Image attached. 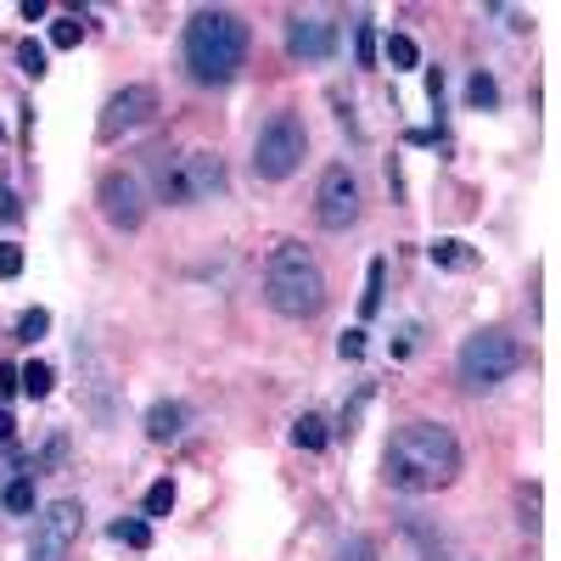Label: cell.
I'll list each match as a JSON object with an SVG mask.
<instances>
[{
	"mask_svg": "<svg viewBox=\"0 0 561 561\" xmlns=\"http://www.w3.org/2000/svg\"><path fill=\"white\" fill-rule=\"evenodd\" d=\"M460 438L444 421H410L382 449V478L399 494H438L460 478Z\"/></svg>",
	"mask_w": 561,
	"mask_h": 561,
	"instance_id": "1",
	"label": "cell"
},
{
	"mask_svg": "<svg viewBox=\"0 0 561 561\" xmlns=\"http://www.w3.org/2000/svg\"><path fill=\"white\" fill-rule=\"evenodd\" d=\"M180 62L197 84H230L248 62V23L225 7L192 12V23L180 34Z\"/></svg>",
	"mask_w": 561,
	"mask_h": 561,
	"instance_id": "2",
	"label": "cell"
},
{
	"mask_svg": "<svg viewBox=\"0 0 561 561\" xmlns=\"http://www.w3.org/2000/svg\"><path fill=\"white\" fill-rule=\"evenodd\" d=\"M264 304L280 320H314L325 309V270L304 242H275L264 259Z\"/></svg>",
	"mask_w": 561,
	"mask_h": 561,
	"instance_id": "3",
	"label": "cell"
},
{
	"mask_svg": "<svg viewBox=\"0 0 561 561\" xmlns=\"http://www.w3.org/2000/svg\"><path fill=\"white\" fill-rule=\"evenodd\" d=\"M523 343L511 337V332H500V325H483V332H472L460 343V354H455V377H460V388H472V393H489V388H500V382H511L523 370Z\"/></svg>",
	"mask_w": 561,
	"mask_h": 561,
	"instance_id": "4",
	"label": "cell"
},
{
	"mask_svg": "<svg viewBox=\"0 0 561 561\" xmlns=\"http://www.w3.org/2000/svg\"><path fill=\"white\" fill-rule=\"evenodd\" d=\"M219 192H225V163H219V152L192 147V152L158 158V197H163L169 208H197V203H214Z\"/></svg>",
	"mask_w": 561,
	"mask_h": 561,
	"instance_id": "5",
	"label": "cell"
},
{
	"mask_svg": "<svg viewBox=\"0 0 561 561\" xmlns=\"http://www.w3.org/2000/svg\"><path fill=\"white\" fill-rule=\"evenodd\" d=\"M304 152H309L304 118H298V113H275V118L259 129V140H253V174H259V180H293L298 163H304Z\"/></svg>",
	"mask_w": 561,
	"mask_h": 561,
	"instance_id": "6",
	"label": "cell"
},
{
	"mask_svg": "<svg viewBox=\"0 0 561 561\" xmlns=\"http://www.w3.org/2000/svg\"><path fill=\"white\" fill-rule=\"evenodd\" d=\"M79 528H84V505H79V500H51V505L34 517L28 561H68V550L79 545Z\"/></svg>",
	"mask_w": 561,
	"mask_h": 561,
	"instance_id": "7",
	"label": "cell"
},
{
	"mask_svg": "<svg viewBox=\"0 0 561 561\" xmlns=\"http://www.w3.org/2000/svg\"><path fill=\"white\" fill-rule=\"evenodd\" d=\"M314 219L320 230H348L359 219V180L348 174V163H332L314 185Z\"/></svg>",
	"mask_w": 561,
	"mask_h": 561,
	"instance_id": "8",
	"label": "cell"
},
{
	"mask_svg": "<svg viewBox=\"0 0 561 561\" xmlns=\"http://www.w3.org/2000/svg\"><path fill=\"white\" fill-rule=\"evenodd\" d=\"M152 113H158V90H152V84H124L118 96H107V107H102V118H96V135H102V140H118V135L140 129Z\"/></svg>",
	"mask_w": 561,
	"mask_h": 561,
	"instance_id": "9",
	"label": "cell"
},
{
	"mask_svg": "<svg viewBox=\"0 0 561 561\" xmlns=\"http://www.w3.org/2000/svg\"><path fill=\"white\" fill-rule=\"evenodd\" d=\"M96 203H102V219H107L113 230H140V219H147V197H140V180L124 174V169L102 174Z\"/></svg>",
	"mask_w": 561,
	"mask_h": 561,
	"instance_id": "10",
	"label": "cell"
},
{
	"mask_svg": "<svg viewBox=\"0 0 561 561\" xmlns=\"http://www.w3.org/2000/svg\"><path fill=\"white\" fill-rule=\"evenodd\" d=\"M287 51L298 62H325L337 51V23H325L320 12H293L287 18Z\"/></svg>",
	"mask_w": 561,
	"mask_h": 561,
	"instance_id": "11",
	"label": "cell"
},
{
	"mask_svg": "<svg viewBox=\"0 0 561 561\" xmlns=\"http://www.w3.org/2000/svg\"><path fill=\"white\" fill-rule=\"evenodd\" d=\"M185 433V404L180 399H158L152 410H147V438L152 444H174Z\"/></svg>",
	"mask_w": 561,
	"mask_h": 561,
	"instance_id": "12",
	"label": "cell"
},
{
	"mask_svg": "<svg viewBox=\"0 0 561 561\" xmlns=\"http://www.w3.org/2000/svg\"><path fill=\"white\" fill-rule=\"evenodd\" d=\"M18 388H23L28 399H51V388H57V370L45 365V359H28V365L18 370Z\"/></svg>",
	"mask_w": 561,
	"mask_h": 561,
	"instance_id": "13",
	"label": "cell"
},
{
	"mask_svg": "<svg viewBox=\"0 0 561 561\" xmlns=\"http://www.w3.org/2000/svg\"><path fill=\"white\" fill-rule=\"evenodd\" d=\"M0 505H7L12 517H28L34 511V472H18L7 489H0Z\"/></svg>",
	"mask_w": 561,
	"mask_h": 561,
	"instance_id": "14",
	"label": "cell"
},
{
	"mask_svg": "<svg viewBox=\"0 0 561 561\" xmlns=\"http://www.w3.org/2000/svg\"><path fill=\"white\" fill-rule=\"evenodd\" d=\"M382 280H388V259H370V275H365V298H359V314H365V320L382 309Z\"/></svg>",
	"mask_w": 561,
	"mask_h": 561,
	"instance_id": "15",
	"label": "cell"
},
{
	"mask_svg": "<svg viewBox=\"0 0 561 561\" xmlns=\"http://www.w3.org/2000/svg\"><path fill=\"white\" fill-rule=\"evenodd\" d=\"M388 62H393V73H404V68H421V45L410 39V34H388Z\"/></svg>",
	"mask_w": 561,
	"mask_h": 561,
	"instance_id": "16",
	"label": "cell"
},
{
	"mask_svg": "<svg viewBox=\"0 0 561 561\" xmlns=\"http://www.w3.org/2000/svg\"><path fill=\"white\" fill-rule=\"evenodd\" d=\"M325 438H332V433H325L320 415H298V421H293V444H298V449L314 455V449H325Z\"/></svg>",
	"mask_w": 561,
	"mask_h": 561,
	"instance_id": "17",
	"label": "cell"
},
{
	"mask_svg": "<svg viewBox=\"0 0 561 561\" xmlns=\"http://www.w3.org/2000/svg\"><path fill=\"white\" fill-rule=\"evenodd\" d=\"M118 545H129V550H147L152 545V528H147V517H124V523H113L107 528Z\"/></svg>",
	"mask_w": 561,
	"mask_h": 561,
	"instance_id": "18",
	"label": "cell"
},
{
	"mask_svg": "<svg viewBox=\"0 0 561 561\" xmlns=\"http://www.w3.org/2000/svg\"><path fill=\"white\" fill-rule=\"evenodd\" d=\"M140 511H147V517H169V511H174V483L158 478V483L147 489V505H140Z\"/></svg>",
	"mask_w": 561,
	"mask_h": 561,
	"instance_id": "19",
	"label": "cell"
},
{
	"mask_svg": "<svg viewBox=\"0 0 561 561\" xmlns=\"http://www.w3.org/2000/svg\"><path fill=\"white\" fill-rule=\"evenodd\" d=\"M466 102H472V107H494V102H500V84H494L489 73H472V84H466Z\"/></svg>",
	"mask_w": 561,
	"mask_h": 561,
	"instance_id": "20",
	"label": "cell"
},
{
	"mask_svg": "<svg viewBox=\"0 0 561 561\" xmlns=\"http://www.w3.org/2000/svg\"><path fill=\"white\" fill-rule=\"evenodd\" d=\"M427 253H433V264H472V253H466V242H455V237L433 242Z\"/></svg>",
	"mask_w": 561,
	"mask_h": 561,
	"instance_id": "21",
	"label": "cell"
},
{
	"mask_svg": "<svg viewBox=\"0 0 561 561\" xmlns=\"http://www.w3.org/2000/svg\"><path fill=\"white\" fill-rule=\"evenodd\" d=\"M18 62H23L28 79H39V73H45V45H39V39H23V45H18Z\"/></svg>",
	"mask_w": 561,
	"mask_h": 561,
	"instance_id": "22",
	"label": "cell"
},
{
	"mask_svg": "<svg viewBox=\"0 0 561 561\" xmlns=\"http://www.w3.org/2000/svg\"><path fill=\"white\" fill-rule=\"evenodd\" d=\"M45 332H51V314H45V309H28V314L18 320V337H23V343H34V337H45Z\"/></svg>",
	"mask_w": 561,
	"mask_h": 561,
	"instance_id": "23",
	"label": "cell"
},
{
	"mask_svg": "<svg viewBox=\"0 0 561 561\" xmlns=\"http://www.w3.org/2000/svg\"><path fill=\"white\" fill-rule=\"evenodd\" d=\"M337 561H377V539H370V534H354V539L337 550Z\"/></svg>",
	"mask_w": 561,
	"mask_h": 561,
	"instance_id": "24",
	"label": "cell"
},
{
	"mask_svg": "<svg viewBox=\"0 0 561 561\" xmlns=\"http://www.w3.org/2000/svg\"><path fill=\"white\" fill-rule=\"evenodd\" d=\"M18 275H23V248L0 242V280H18Z\"/></svg>",
	"mask_w": 561,
	"mask_h": 561,
	"instance_id": "25",
	"label": "cell"
},
{
	"mask_svg": "<svg viewBox=\"0 0 561 561\" xmlns=\"http://www.w3.org/2000/svg\"><path fill=\"white\" fill-rule=\"evenodd\" d=\"M79 34H84V28H79V18H62V23L51 28V45H57V51H73Z\"/></svg>",
	"mask_w": 561,
	"mask_h": 561,
	"instance_id": "26",
	"label": "cell"
},
{
	"mask_svg": "<svg viewBox=\"0 0 561 561\" xmlns=\"http://www.w3.org/2000/svg\"><path fill=\"white\" fill-rule=\"evenodd\" d=\"M354 45H359V62L370 68V62H377V28H370V23H359V34H354Z\"/></svg>",
	"mask_w": 561,
	"mask_h": 561,
	"instance_id": "27",
	"label": "cell"
},
{
	"mask_svg": "<svg viewBox=\"0 0 561 561\" xmlns=\"http://www.w3.org/2000/svg\"><path fill=\"white\" fill-rule=\"evenodd\" d=\"M23 219V203L12 197V185H0V225H18Z\"/></svg>",
	"mask_w": 561,
	"mask_h": 561,
	"instance_id": "28",
	"label": "cell"
},
{
	"mask_svg": "<svg viewBox=\"0 0 561 561\" xmlns=\"http://www.w3.org/2000/svg\"><path fill=\"white\" fill-rule=\"evenodd\" d=\"M337 354H343V359H359V354H365V332H359V325H354V332H343Z\"/></svg>",
	"mask_w": 561,
	"mask_h": 561,
	"instance_id": "29",
	"label": "cell"
},
{
	"mask_svg": "<svg viewBox=\"0 0 561 561\" xmlns=\"http://www.w3.org/2000/svg\"><path fill=\"white\" fill-rule=\"evenodd\" d=\"M18 393V365H0V399Z\"/></svg>",
	"mask_w": 561,
	"mask_h": 561,
	"instance_id": "30",
	"label": "cell"
},
{
	"mask_svg": "<svg viewBox=\"0 0 561 561\" xmlns=\"http://www.w3.org/2000/svg\"><path fill=\"white\" fill-rule=\"evenodd\" d=\"M427 96H433V102L444 96V68H433V73H427Z\"/></svg>",
	"mask_w": 561,
	"mask_h": 561,
	"instance_id": "31",
	"label": "cell"
},
{
	"mask_svg": "<svg viewBox=\"0 0 561 561\" xmlns=\"http://www.w3.org/2000/svg\"><path fill=\"white\" fill-rule=\"evenodd\" d=\"M12 433H18V421H12V410H0V444H7Z\"/></svg>",
	"mask_w": 561,
	"mask_h": 561,
	"instance_id": "32",
	"label": "cell"
},
{
	"mask_svg": "<svg viewBox=\"0 0 561 561\" xmlns=\"http://www.w3.org/2000/svg\"><path fill=\"white\" fill-rule=\"evenodd\" d=\"M0 140H7V124H0Z\"/></svg>",
	"mask_w": 561,
	"mask_h": 561,
	"instance_id": "33",
	"label": "cell"
}]
</instances>
